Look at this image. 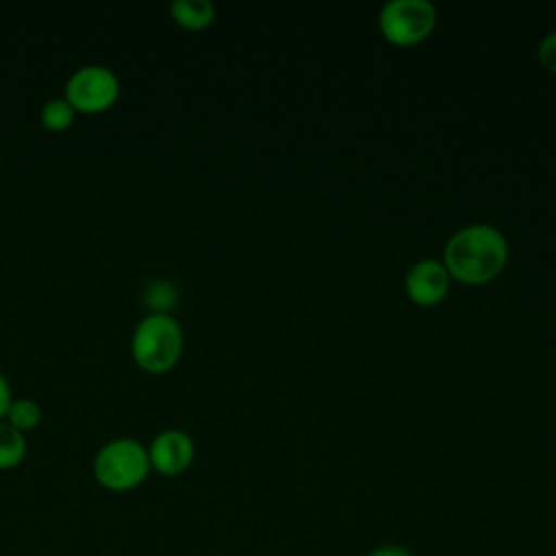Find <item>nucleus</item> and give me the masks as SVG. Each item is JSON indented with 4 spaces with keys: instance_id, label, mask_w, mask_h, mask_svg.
Returning a JSON list of instances; mask_svg holds the SVG:
<instances>
[{
    "instance_id": "f8f14e48",
    "label": "nucleus",
    "mask_w": 556,
    "mask_h": 556,
    "mask_svg": "<svg viewBox=\"0 0 556 556\" xmlns=\"http://www.w3.org/2000/svg\"><path fill=\"white\" fill-rule=\"evenodd\" d=\"M74 115H76V109L63 96L46 100L39 113L41 124L50 130H65L74 122Z\"/></svg>"
},
{
    "instance_id": "9d476101",
    "label": "nucleus",
    "mask_w": 556,
    "mask_h": 556,
    "mask_svg": "<svg viewBox=\"0 0 556 556\" xmlns=\"http://www.w3.org/2000/svg\"><path fill=\"white\" fill-rule=\"evenodd\" d=\"M4 419L22 432L33 430L41 421V406L33 397H13Z\"/></svg>"
},
{
    "instance_id": "f03ea898",
    "label": "nucleus",
    "mask_w": 556,
    "mask_h": 556,
    "mask_svg": "<svg viewBox=\"0 0 556 556\" xmlns=\"http://www.w3.org/2000/svg\"><path fill=\"white\" fill-rule=\"evenodd\" d=\"M182 345L185 332L172 313H146L130 334L132 358L150 374L169 371L178 363Z\"/></svg>"
},
{
    "instance_id": "423d86ee",
    "label": "nucleus",
    "mask_w": 556,
    "mask_h": 556,
    "mask_svg": "<svg viewBox=\"0 0 556 556\" xmlns=\"http://www.w3.org/2000/svg\"><path fill=\"white\" fill-rule=\"evenodd\" d=\"M148 456L152 471L161 476H180L193 463L195 443L187 430L165 428L148 443Z\"/></svg>"
},
{
    "instance_id": "20e7f679",
    "label": "nucleus",
    "mask_w": 556,
    "mask_h": 556,
    "mask_svg": "<svg viewBox=\"0 0 556 556\" xmlns=\"http://www.w3.org/2000/svg\"><path fill=\"white\" fill-rule=\"evenodd\" d=\"M437 24V9L430 0H389L378 13V26L393 46L424 41Z\"/></svg>"
},
{
    "instance_id": "6e6552de",
    "label": "nucleus",
    "mask_w": 556,
    "mask_h": 556,
    "mask_svg": "<svg viewBox=\"0 0 556 556\" xmlns=\"http://www.w3.org/2000/svg\"><path fill=\"white\" fill-rule=\"evenodd\" d=\"M172 17L191 30L204 28L215 17V4L211 0H174L169 4Z\"/></svg>"
},
{
    "instance_id": "7ed1b4c3",
    "label": "nucleus",
    "mask_w": 556,
    "mask_h": 556,
    "mask_svg": "<svg viewBox=\"0 0 556 556\" xmlns=\"http://www.w3.org/2000/svg\"><path fill=\"white\" fill-rule=\"evenodd\" d=\"M91 471L96 482L109 491H132L152 473L148 445L135 437H113L98 447Z\"/></svg>"
},
{
    "instance_id": "2eb2a0df",
    "label": "nucleus",
    "mask_w": 556,
    "mask_h": 556,
    "mask_svg": "<svg viewBox=\"0 0 556 556\" xmlns=\"http://www.w3.org/2000/svg\"><path fill=\"white\" fill-rule=\"evenodd\" d=\"M13 402V391H11V384L7 380V376L0 371V419L7 417V410Z\"/></svg>"
},
{
    "instance_id": "4468645a",
    "label": "nucleus",
    "mask_w": 556,
    "mask_h": 556,
    "mask_svg": "<svg viewBox=\"0 0 556 556\" xmlns=\"http://www.w3.org/2000/svg\"><path fill=\"white\" fill-rule=\"evenodd\" d=\"M367 556H413V552L400 543H382L374 547Z\"/></svg>"
},
{
    "instance_id": "ddd939ff",
    "label": "nucleus",
    "mask_w": 556,
    "mask_h": 556,
    "mask_svg": "<svg viewBox=\"0 0 556 556\" xmlns=\"http://www.w3.org/2000/svg\"><path fill=\"white\" fill-rule=\"evenodd\" d=\"M539 61L545 70L556 74V30H549L539 41Z\"/></svg>"
},
{
    "instance_id": "f257e3e1",
    "label": "nucleus",
    "mask_w": 556,
    "mask_h": 556,
    "mask_svg": "<svg viewBox=\"0 0 556 556\" xmlns=\"http://www.w3.org/2000/svg\"><path fill=\"white\" fill-rule=\"evenodd\" d=\"M508 261V241L493 224L458 228L443 248V265L450 278L465 285L491 282Z\"/></svg>"
},
{
    "instance_id": "1a4fd4ad",
    "label": "nucleus",
    "mask_w": 556,
    "mask_h": 556,
    "mask_svg": "<svg viewBox=\"0 0 556 556\" xmlns=\"http://www.w3.org/2000/svg\"><path fill=\"white\" fill-rule=\"evenodd\" d=\"M28 452V441L22 430L0 419V469L17 467Z\"/></svg>"
},
{
    "instance_id": "9b49d317",
    "label": "nucleus",
    "mask_w": 556,
    "mask_h": 556,
    "mask_svg": "<svg viewBox=\"0 0 556 556\" xmlns=\"http://www.w3.org/2000/svg\"><path fill=\"white\" fill-rule=\"evenodd\" d=\"M143 300H146V304H148V308L152 313H172V308L178 302V291H176V287L169 280L154 278L146 287Z\"/></svg>"
},
{
    "instance_id": "0eeeda50",
    "label": "nucleus",
    "mask_w": 556,
    "mask_h": 556,
    "mask_svg": "<svg viewBox=\"0 0 556 556\" xmlns=\"http://www.w3.org/2000/svg\"><path fill=\"white\" fill-rule=\"evenodd\" d=\"M450 274L439 258H419L404 276V291L419 306L439 304L450 289Z\"/></svg>"
},
{
    "instance_id": "39448f33",
    "label": "nucleus",
    "mask_w": 556,
    "mask_h": 556,
    "mask_svg": "<svg viewBox=\"0 0 556 556\" xmlns=\"http://www.w3.org/2000/svg\"><path fill=\"white\" fill-rule=\"evenodd\" d=\"M119 76L102 63H85L76 67L63 89V98L83 113H100L109 109L119 96Z\"/></svg>"
}]
</instances>
